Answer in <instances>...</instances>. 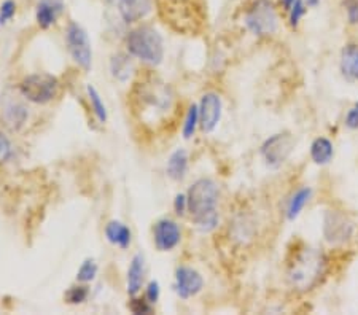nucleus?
I'll use <instances>...</instances> for the list:
<instances>
[{"label":"nucleus","instance_id":"obj_6","mask_svg":"<svg viewBox=\"0 0 358 315\" xmlns=\"http://www.w3.org/2000/svg\"><path fill=\"white\" fill-rule=\"evenodd\" d=\"M277 20L273 0H253L245 13V26L255 36H271L275 32Z\"/></svg>","mask_w":358,"mask_h":315},{"label":"nucleus","instance_id":"obj_35","mask_svg":"<svg viewBox=\"0 0 358 315\" xmlns=\"http://www.w3.org/2000/svg\"><path fill=\"white\" fill-rule=\"evenodd\" d=\"M280 2H282V5H284L287 10H290L292 5L294 3V0H280Z\"/></svg>","mask_w":358,"mask_h":315},{"label":"nucleus","instance_id":"obj_1","mask_svg":"<svg viewBox=\"0 0 358 315\" xmlns=\"http://www.w3.org/2000/svg\"><path fill=\"white\" fill-rule=\"evenodd\" d=\"M174 104L171 88L152 73L141 77L131 91V107L138 122L152 126L163 122Z\"/></svg>","mask_w":358,"mask_h":315},{"label":"nucleus","instance_id":"obj_21","mask_svg":"<svg viewBox=\"0 0 358 315\" xmlns=\"http://www.w3.org/2000/svg\"><path fill=\"white\" fill-rule=\"evenodd\" d=\"M86 94H88L90 104L92 107V112H94V115H96V118L99 119L101 123H106L108 115H107V108H106V104H103L99 91H97L92 85H88L86 86Z\"/></svg>","mask_w":358,"mask_h":315},{"label":"nucleus","instance_id":"obj_2","mask_svg":"<svg viewBox=\"0 0 358 315\" xmlns=\"http://www.w3.org/2000/svg\"><path fill=\"white\" fill-rule=\"evenodd\" d=\"M188 212L193 217L201 231H212L218 225L217 204L218 186L210 179H199L194 182L187 193Z\"/></svg>","mask_w":358,"mask_h":315},{"label":"nucleus","instance_id":"obj_27","mask_svg":"<svg viewBox=\"0 0 358 315\" xmlns=\"http://www.w3.org/2000/svg\"><path fill=\"white\" fill-rule=\"evenodd\" d=\"M129 309L131 312L136 315H147L153 312V305L147 300V298H142L141 300V298L132 296V300L129 302Z\"/></svg>","mask_w":358,"mask_h":315},{"label":"nucleus","instance_id":"obj_19","mask_svg":"<svg viewBox=\"0 0 358 315\" xmlns=\"http://www.w3.org/2000/svg\"><path fill=\"white\" fill-rule=\"evenodd\" d=\"M333 143L325 139V137H319V139H315L313 147H310V158H313V161L315 164H328L333 159Z\"/></svg>","mask_w":358,"mask_h":315},{"label":"nucleus","instance_id":"obj_9","mask_svg":"<svg viewBox=\"0 0 358 315\" xmlns=\"http://www.w3.org/2000/svg\"><path fill=\"white\" fill-rule=\"evenodd\" d=\"M182 239V231L177 223L171 219H163L155 223L153 240L159 251L174 250Z\"/></svg>","mask_w":358,"mask_h":315},{"label":"nucleus","instance_id":"obj_4","mask_svg":"<svg viewBox=\"0 0 358 315\" xmlns=\"http://www.w3.org/2000/svg\"><path fill=\"white\" fill-rule=\"evenodd\" d=\"M126 48L131 56L150 66H159L164 59V42L157 29L141 26L132 29L126 37Z\"/></svg>","mask_w":358,"mask_h":315},{"label":"nucleus","instance_id":"obj_5","mask_svg":"<svg viewBox=\"0 0 358 315\" xmlns=\"http://www.w3.org/2000/svg\"><path fill=\"white\" fill-rule=\"evenodd\" d=\"M20 93L32 104H48L59 93V80L50 73H34L20 83Z\"/></svg>","mask_w":358,"mask_h":315},{"label":"nucleus","instance_id":"obj_34","mask_svg":"<svg viewBox=\"0 0 358 315\" xmlns=\"http://www.w3.org/2000/svg\"><path fill=\"white\" fill-rule=\"evenodd\" d=\"M345 126L350 129H358V104L350 108L348 113V118H345Z\"/></svg>","mask_w":358,"mask_h":315},{"label":"nucleus","instance_id":"obj_12","mask_svg":"<svg viewBox=\"0 0 358 315\" xmlns=\"http://www.w3.org/2000/svg\"><path fill=\"white\" fill-rule=\"evenodd\" d=\"M118 11L124 22L134 24L153 11V0H118Z\"/></svg>","mask_w":358,"mask_h":315},{"label":"nucleus","instance_id":"obj_23","mask_svg":"<svg viewBox=\"0 0 358 315\" xmlns=\"http://www.w3.org/2000/svg\"><path fill=\"white\" fill-rule=\"evenodd\" d=\"M199 124V107L198 105H189L187 117H185L183 123V137L185 139H192L196 133V128Z\"/></svg>","mask_w":358,"mask_h":315},{"label":"nucleus","instance_id":"obj_14","mask_svg":"<svg viewBox=\"0 0 358 315\" xmlns=\"http://www.w3.org/2000/svg\"><path fill=\"white\" fill-rule=\"evenodd\" d=\"M143 277H145V260L142 254L134 255L128 269V277H126V288L131 296H137L142 290Z\"/></svg>","mask_w":358,"mask_h":315},{"label":"nucleus","instance_id":"obj_31","mask_svg":"<svg viewBox=\"0 0 358 315\" xmlns=\"http://www.w3.org/2000/svg\"><path fill=\"white\" fill-rule=\"evenodd\" d=\"M159 296H161L159 282L158 280H152V282H150L145 288V298L150 302H152V305H157V302L159 301Z\"/></svg>","mask_w":358,"mask_h":315},{"label":"nucleus","instance_id":"obj_16","mask_svg":"<svg viewBox=\"0 0 358 315\" xmlns=\"http://www.w3.org/2000/svg\"><path fill=\"white\" fill-rule=\"evenodd\" d=\"M352 226L341 215H328L325 220V236L330 242L345 240L350 236Z\"/></svg>","mask_w":358,"mask_h":315},{"label":"nucleus","instance_id":"obj_10","mask_svg":"<svg viewBox=\"0 0 358 315\" xmlns=\"http://www.w3.org/2000/svg\"><path fill=\"white\" fill-rule=\"evenodd\" d=\"M222 118V99L217 93L202 96L199 104V124L204 133H212Z\"/></svg>","mask_w":358,"mask_h":315},{"label":"nucleus","instance_id":"obj_24","mask_svg":"<svg viewBox=\"0 0 358 315\" xmlns=\"http://www.w3.org/2000/svg\"><path fill=\"white\" fill-rule=\"evenodd\" d=\"M97 271H99V268H97L96 261L88 258V260H85L82 263V266H80L78 272H77V280L82 284L92 282V280H94L97 276Z\"/></svg>","mask_w":358,"mask_h":315},{"label":"nucleus","instance_id":"obj_36","mask_svg":"<svg viewBox=\"0 0 358 315\" xmlns=\"http://www.w3.org/2000/svg\"><path fill=\"white\" fill-rule=\"evenodd\" d=\"M306 3H308V7H317L319 0H306Z\"/></svg>","mask_w":358,"mask_h":315},{"label":"nucleus","instance_id":"obj_15","mask_svg":"<svg viewBox=\"0 0 358 315\" xmlns=\"http://www.w3.org/2000/svg\"><path fill=\"white\" fill-rule=\"evenodd\" d=\"M106 237L110 244L117 245L120 249H128L132 240L131 229L118 220H112L107 223L106 226Z\"/></svg>","mask_w":358,"mask_h":315},{"label":"nucleus","instance_id":"obj_25","mask_svg":"<svg viewBox=\"0 0 358 315\" xmlns=\"http://www.w3.org/2000/svg\"><path fill=\"white\" fill-rule=\"evenodd\" d=\"M27 118V110L22 105H11L7 110V122L13 129H18L20 126L24 124Z\"/></svg>","mask_w":358,"mask_h":315},{"label":"nucleus","instance_id":"obj_11","mask_svg":"<svg viewBox=\"0 0 358 315\" xmlns=\"http://www.w3.org/2000/svg\"><path fill=\"white\" fill-rule=\"evenodd\" d=\"M176 291L182 300H189L199 293L204 286V279H202L198 271L193 268L180 266L176 271Z\"/></svg>","mask_w":358,"mask_h":315},{"label":"nucleus","instance_id":"obj_8","mask_svg":"<svg viewBox=\"0 0 358 315\" xmlns=\"http://www.w3.org/2000/svg\"><path fill=\"white\" fill-rule=\"evenodd\" d=\"M294 148V139L292 134H275L262 145V156L269 168H279L287 161Z\"/></svg>","mask_w":358,"mask_h":315},{"label":"nucleus","instance_id":"obj_22","mask_svg":"<svg viewBox=\"0 0 358 315\" xmlns=\"http://www.w3.org/2000/svg\"><path fill=\"white\" fill-rule=\"evenodd\" d=\"M131 61L128 56L124 54H117L112 57L110 61V71H112V75L115 78L121 80V82H124L126 78L129 77V72H131Z\"/></svg>","mask_w":358,"mask_h":315},{"label":"nucleus","instance_id":"obj_3","mask_svg":"<svg viewBox=\"0 0 358 315\" xmlns=\"http://www.w3.org/2000/svg\"><path fill=\"white\" fill-rule=\"evenodd\" d=\"M325 272V258L315 249H304L298 251L288 269V279L294 288L308 291L320 282Z\"/></svg>","mask_w":358,"mask_h":315},{"label":"nucleus","instance_id":"obj_30","mask_svg":"<svg viewBox=\"0 0 358 315\" xmlns=\"http://www.w3.org/2000/svg\"><path fill=\"white\" fill-rule=\"evenodd\" d=\"M306 13V5L303 0H294V3L290 8V24L293 27H296L299 24V20L303 18Z\"/></svg>","mask_w":358,"mask_h":315},{"label":"nucleus","instance_id":"obj_18","mask_svg":"<svg viewBox=\"0 0 358 315\" xmlns=\"http://www.w3.org/2000/svg\"><path fill=\"white\" fill-rule=\"evenodd\" d=\"M188 172V153L178 148L169 156V161H167V175L171 177L172 180H183L185 175Z\"/></svg>","mask_w":358,"mask_h":315},{"label":"nucleus","instance_id":"obj_28","mask_svg":"<svg viewBox=\"0 0 358 315\" xmlns=\"http://www.w3.org/2000/svg\"><path fill=\"white\" fill-rule=\"evenodd\" d=\"M16 15V2L15 0H5L0 5V24H7V22Z\"/></svg>","mask_w":358,"mask_h":315},{"label":"nucleus","instance_id":"obj_20","mask_svg":"<svg viewBox=\"0 0 358 315\" xmlns=\"http://www.w3.org/2000/svg\"><path fill=\"white\" fill-rule=\"evenodd\" d=\"M310 194H313L310 188H301V190H298L293 194V198L290 199V204H288V210H287L288 220L293 221L294 219H298V215L301 214L304 205L308 204Z\"/></svg>","mask_w":358,"mask_h":315},{"label":"nucleus","instance_id":"obj_26","mask_svg":"<svg viewBox=\"0 0 358 315\" xmlns=\"http://www.w3.org/2000/svg\"><path fill=\"white\" fill-rule=\"evenodd\" d=\"M90 296V290L88 286L85 285H73L67 290L66 293V301L69 305H82Z\"/></svg>","mask_w":358,"mask_h":315},{"label":"nucleus","instance_id":"obj_13","mask_svg":"<svg viewBox=\"0 0 358 315\" xmlns=\"http://www.w3.org/2000/svg\"><path fill=\"white\" fill-rule=\"evenodd\" d=\"M66 8L64 0H38L36 7L37 24L42 29H50L59 20Z\"/></svg>","mask_w":358,"mask_h":315},{"label":"nucleus","instance_id":"obj_17","mask_svg":"<svg viewBox=\"0 0 358 315\" xmlns=\"http://www.w3.org/2000/svg\"><path fill=\"white\" fill-rule=\"evenodd\" d=\"M341 72L350 82L358 80V45H348L343 50V54H341Z\"/></svg>","mask_w":358,"mask_h":315},{"label":"nucleus","instance_id":"obj_29","mask_svg":"<svg viewBox=\"0 0 358 315\" xmlns=\"http://www.w3.org/2000/svg\"><path fill=\"white\" fill-rule=\"evenodd\" d=\"M13 156V145L5 134L0 133V164H5Z\"/></svg>","mask_w":358,"mask_h":315},{"label":"nucleus","instance_id":"obj_32","mask_svg":"<svg viewBox=\"0 0 358 315\" xmlns=\"http://www.w3.org/2000/svg\"><path fill=\"white\" fill-rule=\"evenodd\" d=\"M348 18L352 24H358V0H344Z\"/></svg>","mask_w":358,"mask_h":315},{"label":"nucleus","instance_id":"obj_7","mask_svg":"<svg viewBox=\"0 0 358 315\" xmlns=\"http://www.w3.org/2000/svg\"><path fill=\"white\" fill-rule=\"evenodd\" d=\"M66 43L75 64L88 72L92 67V48L88 34L78 22L72 21L66 31Z\"/></svg>","mask_w":358,"mask_h":315},{"label":"nucleus","instance_id":"obj_33","mask_svg":"<svg viewBox=\"0 0 358 315\" xmlns=\"http://www.w3.org/2000/svg\"><path fill=\"white\" fill-rule=\"evenodd\" d=\"M174 210L177 215H185V212H188V199L187 194H177L174 199Z\"/></svg>","mask_w":358,"mask_h":315}]
</instances>
